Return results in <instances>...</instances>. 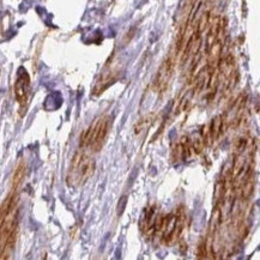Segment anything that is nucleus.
Listing matches in <instances>:
<instances>
[{"label": "nucleus", "mask_w": 260, "mask_h": 260, "mask_svg": "<svg viewBox=\"0 0 260 260\" xmlns=\"http://www.w3.org/2000/svg\"><path fill=\"white\" fill-rule=\"evenodd\" d=\"M186 220H187V214L185 207L180 205L172 214L162 216L156 236H160V241L165 246L174 245L185 229Z\"/></svg>", "instance_id": "f257e3e1"}, {"label": "nucleus", "mask_w": 260, "mask_h": 260, "mask_svg": "<svg viewBox=\"0 0 260 260\" xmlns=\"http://www.w3.org/2000/svg\"><path fill=\"white\" fill-rule=\"evenodd\" d=\"M155 120H156V114H155V113L144 115L141 119L138 120L137 123L135 125V127H133L136 135H141V133L145 132L146 130H149L152 123L155 122Z\"/></svg>", "instance_id": "6e6552de"}, {"label": "nucleus", "mask_w": 260, "mask_h": 260, "mask_svg": "<svg viewBox=\"0 0 260 260\" xmlns=\"http://www.w3.org/2000/svg\"><path fill=\"white\" fill-rule=\"evenodd\" d=\"M95 161L93 157L85 152L78 151L71 161L70 168L67 170L66 182L70 187L78 188L83 186L95 173Z\"/></svg>", "instance_id": "7ed1b4c3"}, {"label": "nucleus", "mask_w": 260, "mask_h": 260, "mask_svg": "<svg viewBox=\"0 0 260 260\" xmlns=\"http://www.w3.org/2000/svg\"><path fill=\"white\" fill-rule=\"evenodd\" d=\"M24 177H25V163L24 162H20V163L17 165V168H16L14 177H12V181H11L12 192L17 191V188L22 185L23 180H24Z\"/></svg>", "instance_id": "1a4fd4ad"}, {"label": "nucleus", "mask_w": 260, "mask_h": 260, "mask_svg": "<svg viewBox=\"0 0 260 260\" xmlns=\"http://www.w3.org/2000/svg\"><path fill=\"white\" fill-rule=\"evenodd\" d=\"M162 216L163 215L160 212L159 207L156 205L146 206V209L144 210L139 225H140V230L143 233V235H145L149 240L157 235L160 224H161Z\"/></svg>", "instance_id": "20e7f679"}, {"label": "nucleus", "mask_w": 260, "mask_h": 260, "mask_svg": "<svg viewBox=\"0 0 260 260\" xmlns=\"http://www.w3.org/2000/svg\"><path fill=\"white\" fill-rule=\"evenodd\" d=\"M112 127V118L102 115L86 128L80 137V148L89 149L93 152L102 150Z\"/></svg>", "instance_id": "f03ea898"}, {"label": "nucleus", "mask_w": 260, "mask_h": 260, "mask_svg": "<svg viewBox=\"0 0 260 260\" xmlns=\"http://www.w3.org/2000/svg\"><path fill=\"white\" fill-rule=\"evenodd\" d=\"M29 94H30V77H29L27 71L20 67L18 70L17 80L15 83V96L20 103V109H25L27 107Z\"/></svg>", "instance_id": "39448f33"}, {"label": "nucleus", "mask_w": 260, "mask_h": 260, "mask_svg": "<svg viewBox=\"0 0 260 260\" xmlns=\"http://www.w3.org/2000/svg\"><path fill=\"white\" fill-rule=\"evenodd\" d=\"M192 151V145L191 140L188 137H181L180 140L177 143V146L174 149V159H177L180 161H186L187 159H190Z\"/></svg>", "instance_id": "0eeeda50"}, {"label": "nucleus", "mask_w": 260, "mask_h": 260, "mask_svg": "<svg viewBox=\"0 0 260 260\" xmlns=\"http://www.w3.org/2000/svg\"><path fill=\"white\" fill-rule=\"evenodd\" d=\"M173 71H174V59L168 58L163 64L161 65L159 72H157L156 78H155L154 88L157 93H165V90H167L168 85L170 83V80H172Z\"/></svg>", "instance_id": "423d86ee"}]
</instances>
